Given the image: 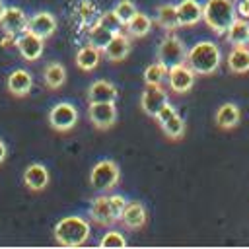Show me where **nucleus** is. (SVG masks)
Wrapping results in <instances>:
<instances>
[{
	"label": "nucleus",
	"instance_id": "ddd939ff",
	"mask_svg": "<svg viewBox=\"0 0 249 249\" xmlns=\"http://www.w3.org/2000/svg\"><path fill=\"white\" fill-rule=\"evenodd\" d=\"M56 27H58L56 18L51 12H37L27 19V29L25 31H29V33H33L41 39H49V37L54 35Z\"/></svg>",
	"mask_w": 249,
	"mask_h": 249
},
{
	"label": "nucleus",
	"instance_id": "1a4fd4ad",
	"mask_svg": "<svg viewBox=\"0 0 249 249\" xmlns=\"http://www.w3.org/2000/svg\"><path fill=\"white\" fill-rule=\"evenodd\" d=\"M169 103V97H167V91L161 88V86H146L142 89V95H140V109L148 115V117H156L160 113V109L163 105Z\"/></svg>",
	"mask_w": 249,
	"mask_h": 249
},
{
	"label": "nucleus",
	"instance_id": "5701e85b",
	"mask_svg": "<svg viewBox=\"0 0 249 249\" xmlns=\"http://www.w3.org/2000/svg\"><path fill=\"white\" fill-rule=\"evenodd\" d=\"M226 41L231 47H243L249 45V21L245 18H235L233 23L226 31Z\"/></svg>",
	"mask_w": 249,
	"mask_h": 249
},
{
	"label": "nucleus",
	"instance_id": "c756f323",
	"mask_svg": "<svg viewBox=\"0 0 249 249\" xmlns=\"http://www.w3.org/2000/svg\"><path fill=\"white\" fill-rule=\"evenodd\" d=\"M126 245H128L126 237L117 230H109L99 239V247H103V249H121V247H126Z\"/></svg>",
	"mask_w": 249,
	"mask_h": 249
},
{
	"label": "nucleus",
	"instance_id": "7c9ffc66",
	"mask_svg": "<svg viewBox=\"0 0 249 249\" xmlns=\"http://www.w3.org/2000/svg\"><path fill=\"white\" fill-rule=\"evenodd\" d=\"M113 12H115V16L119 18V21L124 25V23L130 21V18L138 12V8H136V4H134L132 0H119V2L115 4Z\"/></svg>",
	"mask_w": 249,
	"mask_h": 249
},
{
	"label": "nucleus",
	"instance_id": "4468645a",
	"mask_svg": "<svg viewBox=\"0 0 249 249\" xmlns=\"http://www.w3.org/2000/svg\"><path fill=\"white\" fill-rule=\"evenodd\" d=\"M119 222H121L126 230L138 231V230H142V228L146 226V222H148V212H146V208H144L142 202L130 200V202H126V206H124L123 216H121Z\"/></svg>",
	"mask_w": 249,
	"mask_h": 249
},
{
	"label": "nucleus",
	"instance_id": "f8f14e48",
	"mask_svg": "<svg viewBox=\"0 0 249 249\" xmlns=\"http://www.w3.org/2000/svg\"><path fill=\"white\" fill-rule=\"evenodd\" d=\"M21 181L31 193H43L51 183V175H49V169L43 163H29L23 169Z\"/></svg>",
	"mask_w": 249,
	"mask_h": 249
},
{
	"label": "nucleus",
	"instance_id": "c9c22d12",
	"mask_svg": "<svg viewBox=\"0 0 249 249\" xmlns=\"http://www.w3.org/2000/svg\"><path fill=\"white\" fill-rule=\"evenodd\" d=\"M6 158H8V146H6V142L0 138V165L6 161Z\"/></svg>",
	"mask_w": 249,
	"mask_h": 249
},
{
	"label": "nucleus",
	"instance_id": "f3484780",
	"mask_svg": "<svg viewBox=\"0 0 249 249\" xmlns=\"http://www.w3.org/2000/svg\"><path fill=\"white\" fill-rule=\"evenodd\" d=\"M86 95H88V103H107V101H117L119 89L109 80H95L89 84Z\"/></svg>",
	"mask_w": 249,
	"mask_h": 249
},
{
	"label": "nucleus",
	"instance_id": "393cba45",
	"mask_svg": "<svg viewBox=\"0 0 249 249\" xmlns=\"http://www.w3.org/2000/svg\"><path fill=\"white\" fill-rule=\"evenodd\" d=\"M156 23H158L161 29L173 33V31L179 27L175 4H160V6L156 8Z\"/></svg>",
	"mask_w": 249,
	"mask_h": 249
},
{
	"label": "nucleus",
	"instance_id": "bb28decb",
	"mask_svg": "<svg viewBox=\"0 0 249 249\" xmlns=\"http://www.w3.org/2000/svg\"><path fill=\"white\" fill-rule=\"evenodd\" d=\"M158 124H160L161 132H163L169 140H179V138H183V134H185V121H183L181 115H177V111H175L173 115H169L167 119H163L161 123H158Z\"/></svg>",
	"mask_w": 249,
	"mask_h": 249
},
{
	"label": "nucleus",
	"instance_id": "c85d7f7f",
	"mask_svg": "<svg viewBox=\"0 0 249 249\" xmlns=\"http://www.w3.org/2000/svg\"><path fill=\"white\" fill-rule=\"evenodd\" d=\"M142 80H144L146 86H161L163 80H167V68L160 60H156V62L146 66V70L142 74Z\"/></svg>",
	"mask_w": 249,
	"mask_h": 249
},
{
	"label": "nucleus",
	"instance_id": "f257e3e1",
	"mask_svg": "<svg viewBox=\"0 0 249 249\" xmlns=\"http://www.w3.org/2000/svg\"><path fill=\"white\" fill-rule=\"evenodd\" d=\"M191 70L198 76H210L214 74L222 64V53L220 47L212 41H198L187 51L185 60Z\"/></svg>",
	"mask_w": 249,
	"mask_h": 249
},
{
	"label": "nucleus",
	"instance_id": "4be33fe9",
	"mask_svg": "<svg viewBox=\"0 0 249 249\" xmlns=\"http://www.w3.org/2000/svg\"><path fill=\"white\" fill-rule=\"evenodd\" d=\"M239 119H241V113H239V107L235 103H224V105H220L218 111H216V117H214L218 128H222V130L235 128L239 124Z\"/></svg>",
	"mask_w": 249,
	"mask_h": 249
},
{
	"label": "nucleus",
	"instance_id": "f03ea898",
	"mask_svg": "<svg viewBox=\"0 0 249 249\" xmlns=\"http://www.w3.org/2000/svg\"><path fill=\"white\" fill-rule=\"evenodd\" d=\"M54 241L56 245L62 247H82L88 243L89 235H91V226L86 218L80 216H66L62 220L56 222L54 230H53Z\"/></svg>",
	"mask_w": 249,
	"mask_h": 249
},
{
	"label": "nucleus",
	"instance_id": "b1692460",
	"mask_svg": "<svg viewBox=\"0 0 249 249\" xmlns=\"http://www.w3.org/2000/svg\"><path fill=\"white\" fill-rule=\"evenodd\" d=\"M230 72L233 74H247L249 72V45L233 47L226 58Z\"/></svg>",
	"mask_w": 249,
	"mask_h": 249
},
{
	"label": "nucleus",
	"instance_id": "39448f33",
	"mask_svg": "<svg viewBox=\"0 0 249 249\" xmlns=\"http://www.w3.org/2000/svg\"><path fill=\"white\" fill-rule=\"evenodd\" d=\"M156 56H158V60L169 70L171 66L183 64V62L187 60V47H185V43H183L177 35L169 33V35H165V37L160 41Z\"/></svg>",
	"mask_w": 249,
	"mask_h": 249
},
{
	"label": "nucleus",
	"instance_id": "cd10ccee",
	"mask_svg": "<svg viewBox=\"0 0 249 249\" xmlns=\"http://www.w3.org/2000/svg\"><path fill=\"white\" fill-rule=\"evenodd\" d=\"M113 31H109L107 27H103L101 23H93L91 27H89V35H88V41H89V45H93L95 49H99L101 53H103V49L109 45V41L113 39Z\"/></svg>",
	"mask_w": 249,
	"mask_h": 249
},
{
	"label": "nucleus",
	"instance_id": "0eeeda50",
	"mask_svg": "<svg viewBox=\"0 0 249 249\" xmlns=\"http://www.w3.org/2000/svg\"><path fill=\"white\" fill-rule=\"evenodd\" d=\"M88 119L97 130H109L117 123V105L115 101L107 103H88Z\"/></svg>",
	"mask_w": 249,
	"mask_h": 249
},
{
	"label": "nucleus",
	"instance_id": "aec40b11",
	"mask_svg": "<svg viewBox=\"0 0 249 249\" xmlns=\"http://www.w3.org/2000/svg\"><path fill=\"white\" fill-rule=\"evenodd\" d=\"M152 25H154V21H152V18H150L148 14L136 12V14L130 18V21L124 23V33H126L130 39H142V37H146V35L152 31Z\"/></svg>",
	"mask_w": 249,
	"mask_h": 249
},
{
	"label": "nucleus",
	"instance_id": "6e6552de",
	"mask_svg": "<svg viewBox=\"0 0 249 249\" xmlns=\"http://www.w3.org/2000/svg\"><path fill=\"white\" fill-rule=\"evenodd\" d=\"M195 76H196V74L191 70V66H189L187 62L177 64V66H171V68L167 70V86H169V89H171L173 93L183 95V93H187V91L193 89V86H195Z\"/></svg>",
	"mask_w": 249,
	"mask_h": 249
},
{
	"label": "nucleus",
	"instance_id": "e433bc0d",
	"mask_svg": "<svg viewBox=\"0 0 249 249\" xmlns=\"http://www.w3.org/2000/svg\"><path fill=\"white\" fill-rule=\"evenodd\" d=\"M4 10H6V6H4V2L0 0V19H2V16H4Z\"/></svg>",
	"mask_w": 249,
	"mask_h": 249
},
{
	"label": "nucleus",
	"instance_id": "9b49d317",
	"mask_svg": "<svg viewBox=\"0 0 249 249\" xmlns=\"http://www.w3.org/2000/svg\"><path fill=\"white\" fill-rule=\"evenodd\" d=\"M33 88V76L25 68H16L6 78V89L14 97H27Z\"/></svg>",
	"mask_w": 249,
	"mask_h": 249
},
{
	"label": "nucleus",
	"instance_id": "473e14b6",
	"mask_svg": "<svg viewBox=\"0 0 249 249\" xmlns=\"http://www.w3.org/2000/svg\"><path fill=\"white\" fill-rule=\"evenodd\" d=\"M126 202H128V200H124V196H121V195H109V204H111V214H113L115 224L121 220Z\"/></svg>",
	"mask_w": 249,
	"mask_h": 249
},
{
	"label": "nucleus",
	"instance_id": "a878e982",
	"mask_svg": "<svg viewBox=\"0 0 249 249\" xmlns=\"http://www.w3.org/2000/svg\"><path fill=\"white\" fill-rule=\"evenodd\" d=\"M64 82H66V68L60 62L54 60L43 68V84L49 89H58L64 86Z\"/></svg>",
	"mask_w": 249,
	"mask_h": 249
},
{
	"label": "nucleus",
	"instance_id": "412c9836",
	"mask_svg": "<svg viewBox=\"0 0 249 249\" xmlns=\"http://www.w3.org/2000/svg\"><path fill=\"white\" fill-rule=\"evenodd\" d=\"M101 51L99 49H95L93 45H84L82 49H78V53H76V58H74V62H76V66L82 70V72H91V70H95L97 66H99V62H101Z\"/></svg>",
	"mask_w": 249,
	"mask_h": 249
},
{
	"label": "nucleus",
	"instance_id": "72a5a7b5",
	"mask_svg": "<svg viewBox=\"0 0 249 249\" xmlns=\"http://www.w3.org/2000/svg\"><path fill=\"white\" fill-rule=\"evenodd\" d=\"M235 12L239 18H249V0H235Z\"/></svg>",
	"mask_w": 249,
	"mask_h": 249
},
{
	"label": "nucleus",
	"instance_id": "dca6fc26",
	"mask_svg": "<svg viewBox=\"0 0 249 249\" xmlns=\"http://www.w3.org/2000/svg\"><path fill=\"white\" fill-rule=\"evenodd\" d=\"M132 49V41L124 31H119L113 35V39L109 41V45L103 49V54L109 62H121L130 54Z\"/></svg>",
	"mask_w": 249,
	"mask_h": 249
},
{
	"label": "nucleus",
	"instance_id": "2eb2a0df",
	"mask_svg": "<svg viewBox=\"0 0 249 249\" xmlns=\"http://www.w3.org/2000/svg\"><path fill=\"white\" fill-rule=\"evenodd\" d=\"M27 16H25V12L21 10V8H18V6H6V10H4V16H2V19H0V25H2V29H4V33H10V35H19V33H23L25 29H27Z\"/></svg>",
	"mask_w": 249,
	"mask_h": 249
},
{
	"label": "nucleus",
	"instance_id": "7ed1b4c3",
	"mask_svg": "<svg viewBox=\"0 0 249 249\" xmlns=\"http://www.w3.org/2000/svg\"><path fill=\"white\" fill-rule=\"evenodd\" d=\"M235 18L237 12L233 0H206L202 4V19L216 35H226Z\"/></svg>",
	"mask_w": 249,
	"mask_h": 249
},
{
	"label": "nucleus",
	"instance_id": "20e7f679",
	"mask_svg": "<svg viewBox=\"0 0 249 249\" xmlns=\"http://www.w3.org/2000/svg\"><path fill=\"white\" fill-rule=\"evenodd\" d=\"M121 181V169L113 160H99L89 171V187L97 193H111Z\"/></svg>",
	"mask_w": 249,
	"mask_h": 249
},
{
	"label": "nucleus",
	"instance_id": "423d86ee",
	"mask_svg": "<svg viewBox=\"0 0 249 249\" xmlns=\"http://www.w3.org/2000/svg\"><path fill=\"white\" fill-rule=\"evenodd\" d=\"M78 109L68 103V101H60V103H54L47 115V121H49V126L54 130V132H70L76 124H78Z\"/></svg>",
	"mask_w": 249,
	"mask_h": 249
},
{
	"label": "nucleus",
	"instance_id": "9d476101",
	"mask_svg": "<svg viewBox=\"0 0 249 249\" xmlns=\"http://www.w3.org/2000/svg\"><path fill=\"white\" fill-rule=\"evenodd\" d=\"M16 47L21 54L23 60L27 62H35L43 56V51H45V39L29 33V31H23L16 37Z\"/></svg>",
	"mask_w": 249,
	"mask_h": 249
},
{
	"label": "nucleus",
	"instance_id": "2f4dec72",
	"mask_svg": "<svg viewBox=\"0 0 249 249\" xmlns=\"http://www.w3.org/2000/svg\"><path fill=\"white\" fill-rule=\"evenodd\" d=\"M97 23H101L103 27H107V29H109V31H113V33H119V31H123V29H124V25L119 21V18L115 16V12H113V10H111V12H103V14L99 16Z\"/></svg>",
	"mask_w": 249,
	"mask_h": 249
},
{
	"label": "nucleus",
	"instance_id": "a211bd4d",
	"mask_svg": "<svg viewBox=\"0 0 249 249\" xmlns=\"http://www.w3.org/2000/svg\"><path fill=\"white\" fill-rule=\"evenodd\" d=\"M88 214H89V220H91L93 224H97V226H111V224H115L113 214H111L109 195H105V193L99 195V196H95V198L91 200Z\"/></svg>",
	"mask_w": 249,
	"mask_h": 249
},
{
	"label": "nucleus",
	"instance_id": "6ab92c4d",
	"mask_svg": "<svg viewBox=\"0 0 249 249\" xmlns=\"http://www.w3.org/2000/svg\"><path fill=\"white\" fill-rule=\"evenodd\" d=\"M175 8L179 27H191L202 19V4L198 0H181L179 4H175Z\"/></svg>",
	"mask_w": 249,
	"mask_h": 249
},
{
	"label": "nucleus",
	"instance_id": "f704fd0d",
	"mask_svg": "<svg viewBox=\"0 0 249 249\" xmlns=\"http://www.w3.org/2000/svg\"><path fill=\"white\" fill-rule=\"evenodd\" d=\"M0 45H2L4 49H8V47H16V35L6 33V35L2 37V41H0Z\"/></svg>",
	"mask_w": 249,
	"mask_h": 249
}]
</instances>
